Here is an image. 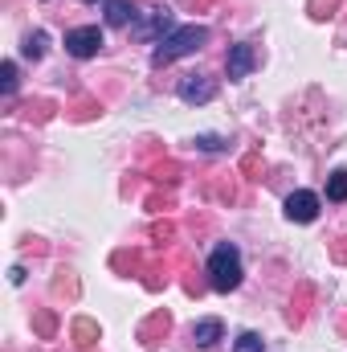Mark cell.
Instances as JSON below:
<instances>
[{
	"instance_id": "83f0119b",
	"label": "cell",
	"mask_w": 347,
	"mask_h": 352,
	"mask_svg": "<svg viewBox=\"0 0 347 352\" xmlns=\"http://www.w3.org/2000/svg\"><path fill=\"white\" fill-rule=\"evenodd\" d=\"M0 90H4V94L16 90V62H4V66H0Z\"/></svg>"
},
{
	"instance_id": "ac0fdd59",
	"label": "cell",
	"mask_w": 347,
	"mask_h": 352,
	"mask_svg": "<svg viewBox=\"0 0 347 352\" xmlns=\"http://www.w3.org/2000/svg\"><path fill=\"white\" fill-rule=\"evenodd\" d=\"M33 332H37L41 340H53V336H58V316H53V307L33 311Z\"/></svg>"
},
{
	"instance_id": "f546056e",
	"label": "cell",
	"mask_w": 347,
	"mask_h": 352,
	"mask_svg": "<svg viewBox=\"0 0 347 352\" xmlns=\"http://www.w3.org/2000/svg\"><path fill=\"white\" fill-rule=\"evenodd\" d=\"M196 148H200V152H221L225 140H221V135H196Z\"/></svg>"
},
{
	"instance_id": "9a60e30c",
	"label": "cell",
	"mask_w": 347,
	"mask_h": 352,
	"mask_svg": "<svg viewBox=\"0 0 347 352\" xmlns=\"http://www.w3.org/2000/svg\"><path fill=\"white\" fill-rule=\"evenodd\" d=\"M221 332H225V328H221V320H200V324L192 328V340H196L200 349H213V344L221 340Z\"/></svg>"
},
{
	"instance_id": "30bf717a",
	"label": "cell",
	"mask_w": 347,
	"mask_h": 352,
	"mask_svg": "<svg viewBox=\"0 0 347 352\" xmlns=\"http://www.w3.org/2000/svg\"><path fill=\"white\" fill-rule=\"evenodd\" d=\"M213 94H217V87L204 74H184V82H180V98L184 102H208Z\"/></svg>"
},
{
	"instance_id": "4dcf8cb0",
	"label": "cell",
	"mask_w": 347,
	"mask_h": 352,
	"mask_svg": "<svg viewBox=\"0 0 347 352\" xmlns=\"http://www.w3.org/2000/svg\"><path fill=\"white\" fill-rule=\"evenodd\" d=\"M331 263L347 266V234H344V238H335V242H331Z\"/></svg>"
},
{
	"instance_id": "1f68e13d",
	"label": "cell",
	"mask_w": 347,
	"mask_h": 352,
	"mask_svg": "<svg viewBox=\"0 0 347 352\" xmlns=\"http://www.w3.org/2000/svg\"><path fill=\"white\" fill-rule=\"evenodd\" d=\"M213 4H217V0H192V8H196V12H204V8H213Z\"/></svg>"
},
{
	"instance_id": "9c48e42d",
	"label": "cell",
	"mask_w": 347,
	"mask_h": 352,
	"mask_svg": "<svg viewBox=\"0 0 347 352\" xmlns=\"http://www.w3.org/2000/svg\"><path fill=\"white\" fill-rule=\"evenodd\" d=\"M172 266L168 258H156V263H143V270H139V283L147 287V291H164L168 283H172Z\"/></svg>"
},
{
	"instance_id": "f1b7e54d",
	"label": "cell",
	"mask_w": 347,
	"mask_h": 352,
	"mask_svg": "<svg viewBox=\"0 0 347 352\" xmlns=\"http://www.w3.org/2000/svg\"><path fill=\"white\" fill-rule=\"evenodd\" d=\"M265 344H261V336L258 332H241L237 336V352H261Z\"/></svg>"
},
{
	"instance_id": "cb8c5ba5",
	"label": "cell",
	"mask_w": 347,
	"mask_h": 352,
	"mask_svg": "<svg viewBox=\"0 0 347 352\" xmlns=\"http://www.w3.org/2000/svg\"><path fill=\"white\" fill-rule=\"evenodd\" d=\"M327 201H347V168L331 173V180H327Z\"/></svg>"
},
{
	"instance_id": "5b68a950",
	"label": "cell",
	"mask_w": 347,
	"mask_h": 352,
	"mask_svg": "<svg viewBox=\"0 0 347 352\" xmlns=\"http://www.w3.org/2000/svg\"><path fill=\"white\" fill-rule=\"evenodd\" d=\"M204 197L217 205H233L237 201V180L229 173H208L204 176Z\"/></svg>"
},
{
	"instance_id": "2e32d148",
	"label": "cell",
	"mask_w": 347,
	"mask_h": 352,
	"mask_svg": "<svg viewBox=\"0 0 347 352\" xmlns=\"http://www.w3.org/2000/svg\"><path fill=\"white\" fill-rule=\"evenodd\" d=\"M70 340H74L78 349H94V344H98V324H94V320H74Z\"/></svg>"
},
{
	"instance_id": "d4e9b609",
	"label": "cell",
	"mask_w": 347,
	"mask_h": 352,
	"mask_svg": "<svg viewBox=\"0 0 347 352\" xmlns=\"http://www.w3.org/2000/svg\"><path fill=\"white\" fill-rule=\"evenodd\" d=\"M45 45H49V37L37 29V33H29V37H25V45H21V50H25V58H33V62H37V58L45 54Z\"/></svg>"
},
{
	"instance_id": "8992f818",
	"label": "cell",
	"mask_w": 347,
	"mask_h": 352,
	"mask_svg": "<svg viewBox=\"0 0 347 352\" xmlns=\"http://www.w3.org/2000/svg\"><path fill=\"white\" fill-rule=\"evenodd\" d=\"M254 66H258V50H254L250 41H237V45L229 50V58H225V70H229V78H246Z\"/></svg>"
},
{
	"instance_id": "52a82bcc",
	"label": "cell",
	"mask_w": 347,
	"mask_h": 352,
	"mask_svg": "<svg viewBox=\"0 0 347 352\" xmlns=\"http://www.w3.org/2000/svg\"><path fill=\"white\" fill-rule=\"evenodd\" d=\"M286 217H290V221H302V226L315 221V217H319V197L307 192V188H302V192H290V197H286Z\"/></svg>"
},
{
	"instance_id": "d6986e66",
	"label": "cell",
	"mask_w": 347,
	"mask_h": 352,
	"mask_svg": "<svg viewBox=\"0 0 347 352\" xmlns=\"http://www.w3.org/2000/svg\"><path fill=\"white\" fill-rule=\"evenodd\" d=\"M98 111H102V107H98V98H74V102L66 107V119H74V123H90Z\"/></svg>"
},
{
	"instance_id": "7402d4cb",
	"label": "cell",
	"mask_w": 347,
	"mask_h": 352,
	"mask_svg": "<svg viewBox=\"0 0 347 352\" xmlns=\"http://www.w3.org/2000/svg\"><path fill=\"white\" fill-rule=\"evenodd\" d=\"M339 4H344V0H307V12H311L315 21H331V16L339 12Z\"/></svg>"
},
{
	"instance_id": "4fadbf2b",
	"label": "cell",
	"mask_w": 347,
	"mask_h": 352,
	"mask_svg": "<svg viewBox=\"0 0 347 352\" xmlns=\"http://www.w3.org/2000/svg\"><path fill=\"white\" fill-rule=\"evenodd\" d=\"M164 29H172V12H168V8H156L147 21H139V25H135V37L152 41V37H160Z\"/></svg>"
},
{
	"instance_id": "4316f807",
	"label": "cell",
	"mask_w": 347,
	"mask_h": 352,
	"mask_svg": "<svg viewBox=\"0 0 347 352\" xmlns=\"http://www.w3.org/2000/svg\"><path fill=\"white\" fill-rule=\"evenodd\" d=\"M204 287H208V283H204V278H200L192 266H184V291H188L192 299H200V295H204Z\"/></svg>"
},
{
	"instance_id": "3957f363",
	"label": "cell",
	"mask_w": 347,
	"mask_h": 352,
	"mask_svg": "<svg viewBox=\"0 0 347 352\" xmlns=\"http://www.w3.org/2000/svg\"><path fill=\"white\" fill-rule=\"evenodd\" d=\"M168 332H172V311H164V307H160V311H152V316L135 328V340H139L143 349H152V344H160Z\"/></svg>"
},
{
	"instance_id": "7c38bea8",
	"label": "cell",
	"mask_w": 347,
	"mask_h": 352,
	"mask_svg": "<svg viewBox=\"0 0 347 352\" xmlns=\"http://www.w3.org/2000/svg\"><path fill=\"white\" fill-rule=\"evenodd\" d=\"M147 176H152V180H160V184H176V180L184 176V164L172 160V156H156V160L147 164Z\"/></svg>"
},
{
	"instance_id": "277c9868",
	"label": "cell",
	"mask_w": 347,
	"mask_h": 352,
	"mask_svg": "<svg viewBox=\"0 0 347 352\" xmlns=\"http://www.w3.org/2000/svg\"><path fill=\"white\" fill-rule=\"evenodd\" d=\"M66 50H70L74 58H94V54L102 50V29H98V25H86V29L66 33Z\"/></svg>"
},
{
	"instance_id": "44dd1931",
	"label": "cell",
	"mask_w": 347,
	"mask_h": 352,
	"mask_svg": "<svg viewBox=\"0 0 347 352\" xmlns=\"http://www.w3.org/2000/svg\"><path fill=\"white\" fill-rule=\"evenodd\" d=\"M78 274L74 270H58V278H53V295L58 299H78Z\"/></svg>"
},
{
	"instance_id": "ba28073f",
	"label": "cell",
	"mask_w": 347,
	"mask_h": 352,
	"mask_svg": "<svg viewBox=\"0 0 347 352\" xmlns=\"http://www.w3.org/2000/svg\"><path fill=\"white\" fill-rule=\"evenodd\" d=\"M311 299H315V287H311V283H298V287H294V295H290V307H286V320H290L294 328H302V324H307Z\"/></svg>"
},
{
	"instance_id": "7a4b0ae2",
	"label": "cell",
	"mask_w": 347,
	"mask_h": 352,
	"mask_svg": "<svg viewBox=\"0 0 347 352\" xmlns=\"http://www.w3.org/2000/svg\"><path fill=\"white\" fill-rule=\"evenodd\" d=\"M237 283H241V254H237V246L221 242V246L213 250V258H208V287L229 295Z\"/></svg>"
},
{
	"instance_id": "836d02e7",
	"label": "cell",
	"mask_w": 347,
	"mask_h": 352,
	"mask_svg": "<svg viewBox=\"0 0 347 352\" xmlns=\"http://www.w3.org/2000/svg\"><path fill=\"white\" fill-rule=\"evenodd\" d=\"M82 4H94V0H82Z\"/></svg>"
},
{
	"instance_id": "603a6c76",
	"label": "cell",
	"mask_w": 347,
	"mask_h": 352,
	"mask_svg": "<svg viewBox=\"0 0 347 352\" xmlns=\"http://www.w3.org/2000/svg\"><path fill=\"white\" fill-rule=\"evenodd\" d=\"M152 242H156V246H172V242H176V221L160 217V221L152 226Z\"/></svg>"
},
{
	"instance_id": "8fae6325",
	"label": "cell",
	"mask_w": 347,
	"mask_h": 352,
	"mask_svg": "<svg viewBox=\"0 0 347 352\" xmlns=\"http://www.w3.org/2000/svg\"><path fill=\"white\" fill-rule=\"evenodd\" d=\"M143 263H147V258H143L139 250H131V246H123V250L110 254V270H115V274H131V278H139Z\"/></svg>"
},
{
	"instance_id": "d6a6232c",
	"label": "cell",
	"mask_w": 347,
	"mask_h": 352,
	"mask_svg": "<svg viewBox=\"0 0 347 352\" xmlns=\"http://www.w3.org/2000/svg\"><path fill=\"white\" fill-rule=\"evenodd\" d=\"M339 332H344V336H347V316H344V320H339Z\"/></svg>"
},
{
	"instance_id": "484cf974",
	"label": "cell",
	"mask_w": 347,
	"mask_h": 352,
	"mask_svg": "<svg viewBox=\"0 0 347 352\" xmlns=\"http://www.w3.org/2000/svg\"><path fill=\"white\" fill-rule=\"evenodd\" d=\"M241 173L250 176V180H261V173H265V160H261L258 152H246V156H241Z\"/></svg>"
},
{
	"instance_id": "6da1fadb",
	"label": "cell",
	"mask_w": 347,
	"mask_h": 352,
	"mask_svg": "<svg viewBox=\"0 0 347 352\" xmlns=\"http://www.w3.org/2000/svg\"><path fill=\"white\" fill-rule=\"evenodd\" d=\"M204 41H208V29H204V25H184V29L168 33V37L156 45L152 62H156V66H172L176 58H188V54H196Z\"/></svg>"
},
{
	"instance_id": "e0dca14e",
	"label": "cell",
	"mask_w": 347,
	"mask_h": 352,
	"mask_svg": "<svg viewBox=\"0 0 347 352\" xmlns=\"http://www.w3.org/2000/svg\"><path fill=\"white\" fill-rule=\"evenodd\" d=\"M131 21H135L131 0H106V25H131Z\"/></svg>"
},
{
	"instance_id": "5bb4252c",
	"label": "cell",
	"mask_w": 347,
	"mask_h": 352,
	"mask_svg": "<svg viewBox=\"0 0 347 352\" xmlns=\"http://www.w3.org/2000/svg\"><path fill=\"white\" fill-rule=\"evenodd\" d=\"M53 111H58L53 98H29V102L21 107V115H25L29 123H45V119H53Z\"/></svg>"
},
{
	"instance_id": "ffe728a7",
	"label": "cell",
	"mask_w": 347,
	"mask_h": 352,
	"mask_svg": "<svg viewBox=\"0 0 347 352\" xmlns=\"http://www.w3.org/2000/svg\"><path fill=\"white\" fill-rule=\"evenodd\" d=\"M143 205H147L152 213H168V209H176V192H172V184H168V188H152V192L143 197Z\"/></svg>"
}]
</instances>
